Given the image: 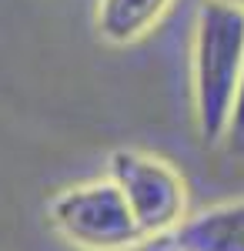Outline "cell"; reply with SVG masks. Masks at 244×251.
<instances>
[{"label": "cell", "instance_id": "6da1fadb", "mask_svg": "<svg viewBox=\"0 0 244 251\" xmlns=\"http://www.w3.org/2000/svg\"><path fill=\"white\" fill-rule=\"evenodd\" d=\"M244 87V10L204 0L191 34V104L197 134L218 144L234 131Z\"/></svg>", "mask_w": 244, "mask_h": 251}, {"label": "cell", "instance_id": "7a4b0ae2", "mask_svg": "<svg viewBox=\"0 0 244 251\" xmlns=\"http://www.w3.org/2000/svg\"><path fill=\"white\" fill-rule=\"evenodd\" d=\"M47 225L80 251H134L147 241L107 174L60 188L47 201Z\"/></svg>", "mask_w": 244, "mask_h": 251}, {"label": "cell", "instance_id": "3957f363", "mask_svg": "<svg viewBox=\"0 0 244 251\" xmlns=\"http://www.w3.org/2000/svg\"><path fill=\"white\" fill-rule=\"evenodd\" d=\"M107 177L124 194L144 238L174 234L188 221V184L171 161L121 148L107 157Z\"/></svg>", "mask_w": 244, "mask_h": 251}, {"label": "cell", "instance_id": "277c9868", "mask_svg": "<svg viewBox=\"0 0 244 251\" xmlns=\"http://www.w3.org/2000/svg\"><path fill=\"white\" fill-rule=\"evenodd\" d=\"M171 241L177 251H244V198L197 211Z\"/></svg>", "mask_w": 244, "mask_h": 251}, {"label": "cell", "instance_id": "5b68a950", "mask_svg": "<svg viewBox=\"0 0 244 251\" xmlns=\"http://www.w3.org/2000/svg\"><path fill=\"white\" fill-rule=\"evenodd\" d=\"M171 3L174 0H97V37L114 47L137 44L164 20Z\"/></svg>", "mask_w": 244, "mask_h": 251}, {"label": "cell", "instance_id": "8992f818", "mask_svg": "<svg viewBox=\"0 0 244 251\" xmlns=\"http://www.w3.org/2000/svg\"><path fill=\"white\" fill-rule=\"evenodd\" d=\"M231 134L244 137V87H241V100H238V114H234V131Z\"/></svg>", "mask_w": 244, "mask_h": 251}, {"label": "cell", "instance_id": "52a82bcc", "mask_svg": "<svg viewBox=\"0 0 244 251\" xmlns=\"http://www.w3.org/2000/svg\"><path fill=\"white\" fill-rule=\"evenodd\" d=\"M218 3H227V7H238V10H244V0H218Z\"/></svg>", "mask_w": 244, "mask_h": 251}]
</instances>
